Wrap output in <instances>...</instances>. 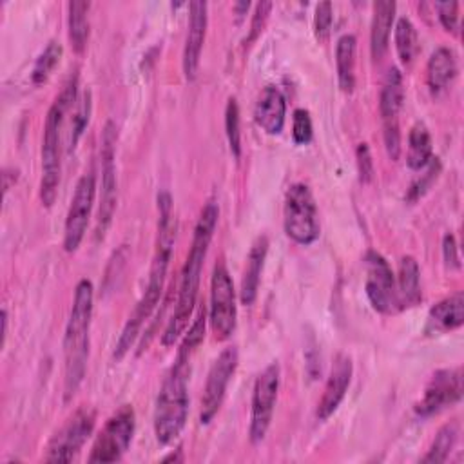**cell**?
Returning <instances> with one entry per match:
<instances>
[{
	"label": "cell",
	"mask_w": 464,
	"mask_h": 464,
	"mask_svg": "<svg viewBox=\"0 0 464 464\" xmlns=\"http://www.w3.org/2000/svg\"><path fill=\"white\" fill-rule=\"evenodd\" d=\"M89 2L74 0L67 4V29L69 42L74 53L82 54L89 40Z\"/></svg>",
	"instance_id": "26"
},
{
	"label": "cell",
	"mask_w": 464,
	"mask_h": 464,
	"mask_svg": "<svg viewBox=\"0 0 464 464\" xmlns=\"http://www.w3.org/2000/svg\"><path fill=\"white\" fill-rule=\"evenodd\" d=\"M208 321L218 341L228 339L236 330L237 306L232 277L223 261H218L210 279V306Z\"/></svg>",
	"instance_id": "8"
},
{
	"label": "cell",
	"mask_w": 464,
	"mask_h": 464,
	"mask_svg": "<svg viewBox=\"0 0 464 464\" xmlns=\"http://www.w3.org/2000/svg\"><path fill=\"white\" fill-rule=\"evenodd\" d=\"M426 167H428V169H426V174H422V178L417 179V181L410 187V194H408L410 199L420 198V196L428 190V187L431 185V181L437 179V176H439V172H440V163H439L437 158H435V160L431 158V161H430Z\"/></svg>",
	"instance_id": "36"
},
{
	"label": "cell",
	"mask_w": 464,
	"mask_h": 464,
	"mask_svg": "<svg viewBox=\"0 0 464 464\" xmlns=\"http://www.w3.org/2000/svg\"><path fill=\"white\" fill-rule=\"evenodd\" d=\"M136 428L132 406L123 404L116 410L96 435L89 453V462H116L129 450Z\"/></svg>",
	"instance_id": "7"
},
{
	"label": "cell",
	"mask_w": 464,
	"mask_h": 464,
	"mask_svg": "<svg viewBox=\"0 0 464 464\" xmlns=\"http://www.w3.org/2000/svg\"><path fill=\"white\" fill-rule=\"evenodd\" d=\"M352 359L346 353H337V357L334 359L330 375L326 379L323 395L317 402V419L319 420H326L341 404V401L346 395V390L350 386L352 381Z\"/></svg>",
	"instance_id": "17"
},
{
	"label": "cell",
	"mask_w": 464,
	"mask_h": 464,
	"mask_svg": "<svg viewBox=\"0 0 464 464\" xmlns=\"http://www.w3.org/2000/svg\"><path fill=\"white\" fill-rule=\"evenodd\" d=\"M312 120L306 109H295L292 116V138L297 145H306L312 140Z\"/></svg>",
	"instance_id": "34"
},
{
	"label": "cell",
	"mask_w": 464,
	"mask_h": 464,
	"mask_svg": "<svg viewBox=\"0 0 464 464\" xmlns=\"http://www.w3.org/2000/svg\"><path fill=\"white\" fill-rule=\"evenodd\" d=\"M225 130L227 140L230 145V150L236 158L241 154V130H239V107L236 98H228L227 109H225Z\"/></svg>",
	"instance_id": "33"
},
{
	"label": "cell",
	"mask_w": 464,
	"mask_h": 464,
	"mask_svg": "<svg viewBox=\"0 0 464 464\" xmlns=\"http://www.w3.org/2000/svg\"><path fill=\"white\" fill-rule=\"evenodd\" d=\"M395 2L381 0L373 4V18L370 29V51L373 60H381L388 49L390 29L395 18Z\"/></svg>",
	"instance_id": "22"
},
{
	"label": "cell",
	"mask_w": 464,
	"mask_h": 464,
	"mask_svg": "<svg viewBox=\"0 0 464 464\" xmlns=\"http://www.w3.org/2000/svg\"><path fill=\"white\" fill-rule=\"evenodd\" d=\"M404 102L402 74L399 69H390L379 98V112L382 120V136L388 156L395 161L401 154V130H399V112Z\"/></svg>",
	"instance_id": "10"
},
{
	"label": "cell",
	"mask_w": 464,
	"mask_h": 464,
	"mask_svg": "<svg viewBox=\"0 0 464 464\" xmlns=\"http://www.w3.org/2000/svg\"><path fill=\"white\" fill-rule=\"evenodd\" d=\"M188 31L183 49V72L187 80H194L199 67L201 49L207 33V4L190 2L188 5Z\"/></svg>",
	"instance_id": "18"
},
{
	"label": "cell",
	"mask_w": 464,
	"mask_h": 464,
	"mask_svg": "<svg viewBox=\"0 0 464 464\" xmlns=\"http://www.w3.org/2000/svg\"><path fill=\"white\" fill-rule=\"evenodd\" d=\"M357 167H359V178L362 183L372 181L373 178V161H372V154L366 143H359L357 147Z\"/></svg>",
	"instance_id": "38"
},
{
	"label": "cell",
	"mask_w": 464,
	"mask_h": 464,
	"mask_svg": "<svg viewBox=\"0 0 464 464\" xmlns=\"http://www.w3.org/2000/svg\"><path fill=\"white\" fill-rule=\"evenodd\" d=\"M62 53H63V49L58 42H54V40L49 42L47 47L40 53V56L36 58V62L33 65L31 80L34 83H44L49 78V74L53 72V69L58 65V62L62 58Z\"/></svg>",
	"instance_id": "30"
},
{
	"label": "cell",
	"mask_w": 464,
	"mask_h": 464,
	"mask_svg": "<svg viewBox=\"0 0 464 464\" xmlns=\"http://www.w3.org/2000/svg\"><path fill=\"white\" fill-rule=\"evenodd\" d=\"M266 254H268V237L266 236H257L256 241L252 243L250 250H248L246 265H245L243 277H241L239 299H241L243 304H252L257 297L261 272H263V266H265Z\"/></svg>",
	"instance_id": "21"
},
{
	"label": "cell",
	"mask_w": 464,
	"mask_h": 464,
	"mask_svg": "<svg viewBox=\"0 0 464 464\" xmlns=\"http://www.w3.org/2000/svg\"><path fill=\"white\" fill-rule=\"evenodd\" d=\"M272 9V2H259L256 5V13H254V18H252V25H250V36H248V42H252L261 31H263V25L268 18V13Z\"/></svg>",
	"instance_id": "40"
},
{
	"label": "cell",
	"mask_w": 464,
	"mask_h": 464,
	"mask_svg": "<svg viewBox=\"0 0 464 464\" xmlns=\"http://www.w3.org/2000/svg\"><path fill=\"white\" fill-rule=\"evenodd\" d=\"M462 323H464V295L462 292H457L430 308L424 332L430 335L444 334L462 326Z\"/></svg>",
	"instance_id": "20"
},
{
	"label": "cell",
	"mask_w": 464,
	"mask_h": 464,
	"mask_svg": "<svg viewBox=\"0 0 464 464\" xmlns=\"http://www.w3.org/2000/svg\"><path fill=\"white\" fill-rule=\"evenodd\" d=\"M286 116V102L283 92L274 87L266 85L254 107V120L266 134H279L285 127Z\"/></svg>",
	"instance_id": "19"
},
{
	"label": "cell",
	"mask_w": 464,
	"mask_h": 464,
	"mask_svg": "<svg viewBox=\"0 0 464 464\" xmlns=\"http://www.w3.org/2000/svg\"><path fill=\"white\" fill-rule=\"evenodd\" d=\"M205 323H207V315H205V308H201L198 317L194 319L190 330L187 332V335H185V339H183V343H181V346L178 350L176 359L190 361V355L194 353V350L201 344V341L205 337Z\"/></svg>",
	"instance_id": "31"
},
{
	"label": "cell",
	"mask_w": 464,
	"mask_h": 464,
	"mask_svg": "<svg viewBox=\"0 0 464 464\" xmlns=\"http://www.w3.org/2000/svg\"><path fill=\"white\" fill-rule=\"evenodd\" d=\"M462 397V370L450 368L439 370L431 375L422 399L415 404V413L420 417H430L455 402Z\"/></svg>",
	"instance_id": "16"
},
{
	"label": "cell",
	"mask_w": 464,
	"mask_h": 464,
	"mask_svg": "<svg viewBox=\"0 0 464 464\" xmlns=\"http://www.w3.org/2000/svg\"><path fill=\"white\" fill-rule=\"evenodd\" d=\"M96 413L94 410L83 406L80 408L65 426L51 439L44 460L47 462H71L82 450L85 440L94 430Z\"/></svg>",
	"instance_id": "11"
},
{
	"label": "cell",
	"mask_w": 464,
	"mask_h": 464,
	"mask_svg": "<svg viewBox=\"0 0 464 464\" xmlns=\"http://www.w3.org/2000/svg\"><path fill=\"white\" fill-rule=\"evenodd\" d=\"M94 290L89 279H80L63 335V399L65 402L78 392L89 359V330L92 317Z\"/></svg>",
	"instance_id": "3"
},
{
	"label": "cell",
	"mask_w": 464,
	"mask_h": 464,
	"mask_svg": "<svg viewBox=\"0 0 464 464\" xmlns=\"http://www.w3.org/2000/svg\"><path fill=\"white\" fill-rule=\"evenodd\" d=\"M366 261V283L364 290L372 306L381 314H392L399 308L395 276L388 261L375 250H370L364 257Z\"/></svg>",
	"instance_id": "15"
},
{
	"label": "cell",
	"mask_w": 464,
	"mask_h": 464,
	"mask_svg": "<svg viewBox=\"0 0 464 464\" xmlns=\"http://www.w3.org/2000/svg\"><path fill=\"white\" fill-rule=\"evenodd\" d=\"M158 212H160V218H158L156 248H154V256L149 270L147 288L141 299L138 301V304L134 306L132 314L129 315V321L123 326V332L116 343L114 359H121L130 350L136 337L140 335L143 323L152 315L163 294L167 268L172 257V248L176 239V218L172 212V198L165 190L158 194Z\"/></svg>",
	"instance_id": "1"
},
{
	"label": "cell",
	"mask_w": 464,
	"mask_h": 464,
	"mask_svg": "<svg viewBox=\"0 0 464 464\" xmlns=\"http://www.w3.org/2000/svg\"><path fill=\"white\" fill-rule=\"evenodd\" d=\"M283 225L286 236L299 245H312L319 237V219L314 196L304 183L288 187L283 207Z\"/></svg>",
	"instance_id": "6"
},
{
	"label": "cell",
	"mask_w": 464,
	"mask_h": 464,
	"mask_svg": "<svg viewBox=\"0 0 464 464\" xmlns=\"http://www.w3.org/2000/svg\"><path fill=\"white\" fill-rule=\"evenodd\" d=\"M94 196H96V179L92 172H85L74 188L69 210H67V218H65V227H63V248L65 252H76L87 225H89V218H91V210H92V203H94Z\"/></svg>",
	"instance_id": "14"
},
{
	"label": "cell",
	"mask_w": 464,
	"mask_h": 464,
	"mask_svg": "<svg viewBox=\"0 0 464 464\" xmlns=\"http://www.w3.org/2000/svg\"><path fill=\"white\" fill-rule=\"evenodd\" d=\"M442 257L448 268H460V259H459V248L453 234H446L442 237Z\"/></svg>",
	"instance_id": "39"
},
{
	"label": "cell",
	"mask_w": 464,
	"mask_h": 464,
	"mask_svg": "<svg viewBox=\"0 0 464 464\" xmlns=\"http://www.w3.org/2000/svg\"><path fill=\"white\" fill-rule=\"evenodd\" d=\"M78 78H71L63 91L56 96L53 105L47 111L44 125V141H42V179H40V199L44 207H53L58 185H60V134L65 112L71 109L76 100Z\"/></svg>",
	"instance_id": "4"
},
{
	"label": "cell",
	"mask_w": 464,
	"mask_h": 464,
	"mask_svg": "<svg viewBox=\"0 0 464 464\" xmlns=\"http://www.w3.org/2000/svg\"><path fill=\"white\" fill-rule=\"evenodd\" d=\"M279 379H281L279 364L272 362L257 375L254 382L250 428H248L250 442L254 444L261 442L270 428L276 401H277V392H279Z\"/></svg>",
	"instance_id": "9"
},
{
	"label": "cell",
	"mask_w": 464,
	"mask_h": 464,
	"mask_svg": "<svg viewBox=\"0 0 464 464\" xmlns=\"http://www.w3.org/2000/svg\"><path fill=\"white\" fill-rule=\"evenodd\" d=\"M114 145H116V127L112 121H107L102 134V188H100V207L96 219V234L98 237L105 234L109 228L118 196L116 183V163H114Z\"/></svg>",
	"instance_id": "12"
},
{
	"label": "cell",
	"mask_w": 464,
	"mask_h": 464,
	"mask_svg": "<svg viewBox=\"0 0 464 464\" xmlns=\"http://www.w3.org/2000/svg\"><path fill=\"white\" fill-rule=\"evenodd\" d=\"M395 288H397V301L399 308H408L415 306L420 301V270L411 256H404L399 261L397 268V279H395Z\"/></svg>",
	"instance_id": "23"
},
{
	"label": "cell",
	"mask_w": 464,
	"mask_h": 464,
	"mask_svg": "<svg viewBox=\"0 0 464 464\" xmlns=\"http://www.w3.org/2000/svg\"><path fill=\"white\" fill-rule=\"evenodd\" d=\"M188 361L176 359L156 397L154 435L160 444L172 442L185 428L188 415Z\"/></svg>",
	"instance_id": "5"
},
{
	"label": "cell",
	"mask_w": 464,
	"mask_h": 464,
	"mask_svg": "<svg viewBox=\"0 0 464 464\" xmlns=\"http://www.w3.org/2000/svg\"><path fill=\"white\" fill-rule=\"evenodd\" d=\"M435 9L439 13V20L446 31L455 33L459 29V2H437Z\"/></svg>",
	"instance_id": "37"
},
{
	"label": "cell",
	"mask_w": 464,
	"mask_h": 464,
	"mask_svg": "<svg viewBox=\"0 0 464 464\" xmlns=\"http://www.w3.org/2000/svg\"><path fill=\"white\" fill-rule=\"evenodd\" d=\"M395 49L404 65H411L419 53V38L410 18L401 16L395 24Z\"/></svg>",
	"instance_id": "28"
},
{
	"label": "cell",
	"mask_w": 464,
	"mask_h": 464,
	"mask_svg": "<svg viewBox=\"0 0 464 464\" xmlns=\"http://www.w3.org/2000/svg\"><path fill=\"white\" fill-rule=\"evenodd\" d=\"M89 114H91V92L87 91L80 103H78V109L72 116V121H71V130H69V136H67V152L74 150L80 136L83 134L87 123H89Z\"/></svg>",
	"instance_id": "32"
},
{
	"label": "cell",
	"mask_w": 464,
	"mask_h": 464,
	"mask_svg": "<svg viewBox=\"0 0 464 464\" xmlns=\"http://www.w3.org/2000/svg\"><path fill=\"white\" fill-rule=\"evenodd\" d=\"M457 437H459V424L457 422L444 424L437 431V435H435L426 457L422 459V462H433V464L446 462L453 446H455V442H457Z\"/></svg>",
	"instance_id": "29"
},
{
	"label": "cell",
	"mask_w": 464,
	"mask_h": 464,
	"mask_svg": "<svg viewBox=\"0 0 464 464\" xmlns=\"http://www.w3.org/2000/svg\"><path fill=\"white\" fill-rule=\"evenodd\" d=\"M7 335V312L2 310V341H5Z\"/></svg>",
	"instance_id": "41"
},
{
	"label": "cell",
	"mask_w": 464,
	"mask_h": 464,
	"mask_svg": "<svg viewBox=\"0 0 464 464\" xmlns=\"http://www.w3.org/2000/svg\"><path fill=\"white\" fill-rule=\"evenodd\" d=\"M406 161L413 170H420L431 161V136L426 125L420 121L410 129Z\"/></svg>",
	"instance_id": "27"
},
{
	"label": "cell",
	"mask_w": 464,
	"mask_h": 464,
	"mask_svg": "<svg viewBox=\"0 0 464 464\" xmlns=\"http://www.w3.org/2000/svg\"><path fill=\"white\" fill-rule=\"evenodd\" d=\"M457 76V60L451 49L439 47L431 53L426 67V78L431 92L444 91Z\"/></svg>",
	"instance_id": "24"
},
{
	"label": "cell",
	"mask_w": 464,
	"mask_h": 464,
	"mask_svg": "<svg viewBox=\"0 0 464 464\" xmlns=\"http://www.w3.org/2000/svg\"><path fill=\"white\" fill-rule=\"evenodd\" d=\"M219 218V208L214 201H208L194 227V236L190 243V250L187 256V261L183 265L181 272V281H179V292H178V301L174 306V314L169 319L163 334H161V343L163 346L174 344V341L185 332L188 319L192 317L196 299H198V290H199V279H201V268L208 252V245L212 241L216 225Z\"/></svg>",
	"instance_id": "2"
},
{
	"label": "cell",
	"mask_w": 464,
	"mask_h": 464,
	"mask_svg": "<svg viewBox=\"0 0 464 464\" xmlns=\"http://www.w3.org/2000/svg\"><path fill=\"white\" fill-rule=\"evenodd\" d=\"M332 4L330 2H321L315 7V16H314V29H315V36L324 42L328 40L330 34V27H332Z\"/></svg>",
	"instance_id": "35"
},
{
	"label": "cell",
	"mask_w": 464,
	"mask_h": 464,
	"mask_svg": "<svg viewBox=\"0 0 464 464\" xmlns=\"http://www.w3.org/2000/svg\"><path fill=\"white\" fill-rule=\"evenodd\" d=\"M237 362H239V353L236 346L225 348L218 355V359L212 362L207 375L205 388H203V395H201L199 420L203 424H208L216 417L218 410L221 408V402L227 393V386L236 373Z\"/></svg>",
	"instance_id": "13"
},
{
	"label": "cell",
	"mask_w": 464,
	"mask_h": 464,
	"mask_svg": "<svg viewBox=\"0 0 464 464\" xmlns=\"http://www.w3.org/2000/svg\"><path fill=\"white\" fill-rule=\"evenodd\" d=\"M355 47L357 40L353 34H343L335 45L337 82L341 91L348 94L355 87Z\"/></svg>",
	"instance_id": "25"
}]
</instances>
